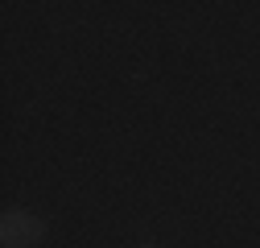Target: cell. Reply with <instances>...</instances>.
Masks as SVG:
<instances>
[{"instance_id":"cell-1","label":"cell","mask_w":260,"mask_h":248,"mask_svg":"<svg viewBox=\"0 0 260 248\" xmlns=\"http://www.w3.org/2000/svg\"><path fill=\"white\" fill-rule=\"evenodd\" d=\"M42 236H46V224L29 211H5V220H0V244L5 248H34Z\"/></svg>"}]
</instances>
